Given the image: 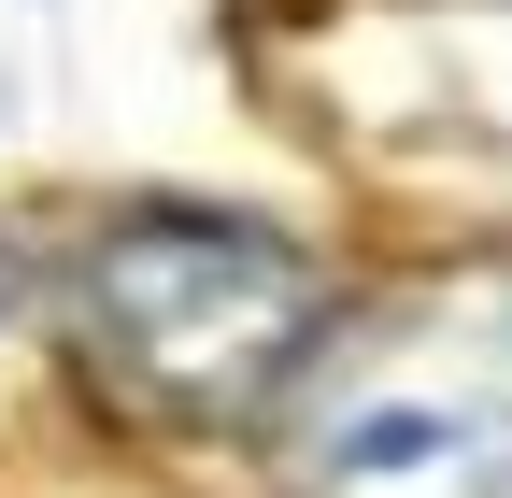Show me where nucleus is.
I'll return each mask as SVG.
<instances>
[{"instance_id":"nucleus-1","label":"nucleus","mask_w":512,"mask_h":498,"mask_svg":"<svg viewBox=\"0 0 512 498\" xmlns=\"http://www.w3.org/2000/svg\"><path fill=\"white\" fill-rule=\"evenodd\" d=\"M285 498H512V271L313 328L271 399Z\"/></svg>"},{"instance_id":"nucleus-2","label":"nucleus","mask_w":512,"mask_h":498,"mask_svg":"<svg viewBox=\"0 0 512 498\" xmlns=\"http://www.w3.org/2000/svg\"><path fill=\"white\" fill-rule=\"evenodd\" d=\"M313 328H328V285L256 214H114L72 257V342L100 370V399H128L143 427L271 413Z\"/></svg>"},{"instance_id":"nucleus-3","label":"nucleus","mask_w":512,"mask_h":498,"mask_svg":"<svg viewBox=\"0 0 512 498\" xmlns=\"http://www.w3.org/2000/svg\"><path fill=\"white\" fill-rule=\"evenodd\" d=\"M0 314H15V242H0Z\"/></svg>"}]
</instances>
